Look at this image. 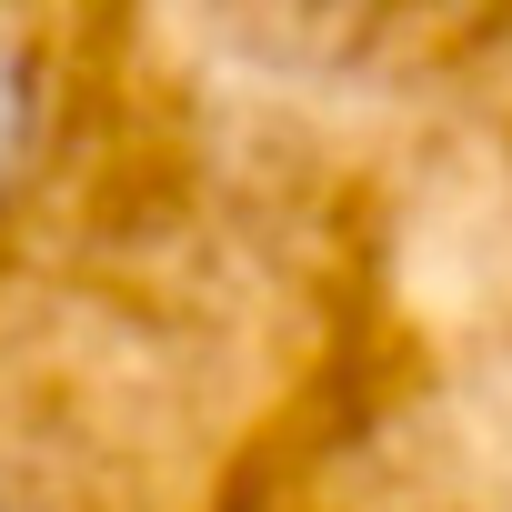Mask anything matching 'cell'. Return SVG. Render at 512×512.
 Returning <instances> with one entry per match:
<instances>
[{
	"label": "cell",
	"mask_w": 512,
	"mask_h": 512,
	"mask_svg": "<svg viewBox=\"0 0 512 512\" xmlns=\"http://www.w3.org/2000/svg\"><path fill=\"white\" fill-rule=\"evenodd\" d=\"M21 151V51H11V31H0V161Z\"/></svg>",
	"instance_id": "cell-1"
}]
</instances>
